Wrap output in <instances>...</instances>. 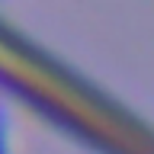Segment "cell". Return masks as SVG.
<instances>
[{
	"label": "cell",
	"mask_w": 154,
	"mask_h": 154,
	"mask_svg": "<svg viewBox=\"0 0 154 154\" xmlns=\"http://www.w3.org/2000/svg\"><path fill=\"white\" fill-rule=\"evenodd\" d=\"M0 154H7V122L0 116Z\"/></svg>",
	"instance_id": "6da1fadb"
}]
</instances>
